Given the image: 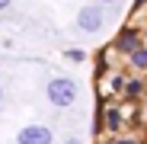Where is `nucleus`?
Returning a JSON list of instances; mask_svg holds the SVG:
<instances>
[{
    "label": "nucleus",
    "mask_w": 147,
    "mask_h": 144,
    "mask_svg": "<svg viewBox=\"0 0 147 144\" xmlns=\"http://www.w3.org/2000/svg\"><path fill=\"white\" fill-rule=\"evenodd\" d=\"M128 64H131L134 70H147V45H141V48H134V51L128 55Z\"/></svg>",
    "instance_id": "nucleus-6"
},
{
    "label": "nucleus",
    "mask_w": 147,
    "mask_h": 144,
    "mask_svg": "<svg viewBox=\"0 0 147 144\" xmlns=\"http://www.w3.org/2000/svg\"><path fill=\"white\" fill-rule=\"evenodd\" d=\"M121 128V109L118 106H106V131H118Z\"/></svg>",
    "instance_id": "nucleus-5"
},
{
    "label": "nucleus",
    "mask_w": 147,
    "mask_h": 144,
    "mask_svg": "<svg viewBox=\"0 0 147 144\" xmlns=\"http://www.w3.org/2000/svg\"><path fill=\"white\" fill-rule=\"evenodd\" d=\"M10 3H13V0H0V10H7V7H10Z\"/></svg>",
    "instance_id": "nucleus-12"
},
{
    "label": "nucleus",
    "mask_w": 147,
    "mask_h": 144,
    "mask_svg": "<svg viewBox=\"0 0 147 144\" xmlns=\"http://www.w3.org/2000/svg\"><path fill=\"white\" fill-rule=\"evenodd\" d=\"M121 93H125L128 99H138V96L144 93V80H138V77L134 80H125V90H121Z\"/></svg>",
    "instance_id": "nucleus-8"
},
{
    "label": "nucleus",
    "mask_w": 147,
    "mask_h": 144,
    "mask_svg": "<svg viewBox=\"0 0 147 144\" xmlns=\"http://www.w3.org/2000/svg\"><path fill=\"white\" fill-rule=\"evenodd\" d=\"M16 144H55V131L48 125H22Z\"/></svg>",
    "instance_id": "nucleus-4"
},
{
    "label": "nucleus",
    "mask_w": 147,
    "mask_h": 144,
    "mask_svg": "<svg viewBox=\"0 0 147 144\" xmlns=\"http://www.w3.org/2000/svg\"><path fill=\"white\" fill-rule=\"evenodd\" d=\"M64 58H67V61H74V64H80V61H86V51H83V48H67Z\"/></svg>",
    "instance_id": "nucleus-9"
},
{
    "label": "nucleus",
    "mask_w": 147,
    "mask_h": 144,
    "mask_svg": "<svg viewBox=\"0 0 147 144\" xmlns=\"http://www.w3.org/2000/svg\"><path fill=\"white\" fill-rule=\"evenodd\" d=\"M144 45V39H141V29H134V26H125L115 39H112V51H118V55H131L134 48H141Z\"/></svg>",
    "instance_id": "nucleus-3"
},
{
    "label": "nucleus",
    "mask_w": 147,
    "mask_h": 144,
    "mask_svg": "<svg viewBox=\"0 0 147 144\" xmlns=\"http://www.w3.org/2000/svg\"><path fill=\"white\" fill-rule=\"evenodd\" d=\"M102 26H106V13H102L99 3L80 7V13H77V29H80V32H86V35H99Z\"/></svg>",
    "instance_id": "nucleus-2"
},
{
    "label": "nucleus",
    "mask_w": 147,
    "mask_h": 144,
    "mask_svg": "<svg viewBox=\"0 0 147 144\" xmlns=\"http://www.w3.org/2000/svg\"><path fill=\"white\" fill-rule=\"evenodd\" d=\"M45 96H48V103H51L55 109H67V106L77 103L80 87H77V80H70V77H55V80H48Z\"/></svg>",
    "instance_id": "nucleus-1"
},
{
    "label": "nucleus",
    "mask_w": 147,
    "mask_h": 144,
    "mask_svg": "<svg viewBox=\"0 0 147 144\" xmlns=\"http://www.w3.org/2000/svg\"><path fill=\"white\" fill-rule=\"evenodd\" d=\"M102 131H106V106L96 103V112H93V135L99 138Z\"/></svg>",
    "instance_id": "nucleus-7"
},
{
    "label": "nucleus",
    "mask_w": 147,
    "mask_h": 144,
    "mask_svg": "<svg viewBox=\"0 0 147 144\" xmlns=\"http://www.w3.org/2000/svg\"><path fill=\"white\" fill-rule=\"evenodd\" d=\"M141 7H147V0H138V7H134V10H141Z\"/></svg>",
    "instance_id": "nucleus-13"
},
{
    "label": "nucleus",
    "mask_w": 147,
    "mask_h": 144,
    "mask_svg": "<svg viewBox=\"0 0 147 144\" xmlns=\"http://www.w3.org/2000/svg\"><path fill=\"white\" fill-rule=\"evenodd\" d=\"M0 103H3V83H0Z\"/></svg>",
    "instance_id": "nucleus-15"
},
{
    "label": "nucleus",
    "mask_w": 147,
    "mask_h": 144,
    "mask_svg": "<svg viewBox=\"0 0 147 144\" xmlns=\"http://www.w3.org/2000/svg\"><path fill=\"white\" fill-rule=\"evenodd\" d=\"M64 144H83V141H80V138H77V135H70V138H67V141H64Z\"/></svg>",
    "instance_id": "nucleus-11"
},
{
    "label": "nucleus",
    "mask_w": 147,
    "mask_h": 144,
    "mask_svg": "<svg viewBox=\"0 0 147 144\" xmlns=\"http://www.w3.org/2000/svg\"><path fill=\"white\" fill-rule=\"evenodd\" d=\"M109 144H138V141H134V138H128V135H125V138H112V141H109Z\"/></svg>",
    "instance_id": "nucleus-10"
},
{
    "label": "nucleus",
    "mask_w": 147,
    "mask_h": 144,
    "mask_svg": "<svg viewBox=\"0 0 147 144\" xmlns=\"http://www.w3.org/2000/svg\"><path fill=\"white\" fill-rule=\"evenodd\" d=\"M99 3H115V0H99Z\"/></svg>",
    "instance_id": "nucleus-16"
},
{
    "label": "nucleus",
    "mask_w": 147,
    "mask_h": 144,
    "mask_svg": "<svg viewBox=\"0 0 147 144\" xmlns=\"http://www.w3.org/2000/svg\"><path fill=\"white\" fill-rule=\"evenodd\" d=\"M141 39H144V45H147V29H144V32H141Z\"/></svg>",
    "instance_id": "nucleus-14"
}]
</instances>
